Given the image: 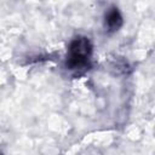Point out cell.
<instances>
[{
  "label": "cell",
  "instance_id": "1",
  "mask_svg": "<svg viewBox=\"0 0 155 155\" xmlns=\"http://www.w3.org/2000/svg\"><path fill=\"white\" fill-rule=\"evenodd\" d=\"M93 44L88 36L78 35L73 38L67 48L64 67L68 71L76 75L86 73L92 67Z\"/></svg>",
  "mask_w": 155,
  "mask_h": 155
},
{
  "label": "cell",
  "instance_id": "2",
  "mask_svg": "<svg viewBox=\"0 0 155 155\" xmlns=\"http://www.w3.org/2000/svg\"><path fill=\"white\" fill-rule=\"evenodd\" d=\"M124 25V16L117 6H110L103 17V27L107 34H114Z\"/></svg>",
  "mask_w": 155,
  "mask_h": 155
}]
</instances>
